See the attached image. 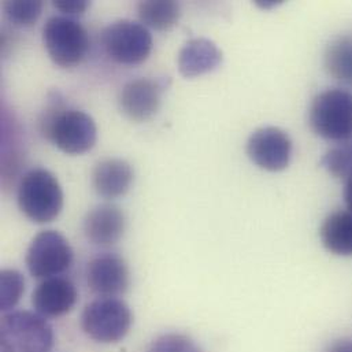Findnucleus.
<instances>
[{
    "instance_id": "nucleus-1",
    "label": "nucleus",
    "mask_w": 352,
    "mask_h": 352,
    "mask_svg": "<svg viewBox=\"0 0 352 352\" xmlns=\"http://www.w3.org/2000/svg\"><path fill=\"white\" fill-rule=\"evenodd\" d=\"M43 136L69 155L89 151L98 140L94 118L80 110L65 109L60 100L52 99L40 120Z\"/></svg>"
},
{
    "instance_id": "nucleus-2",
    "label": "nucleus",
    "mask_w": 352,
    "mask_h": 352,
    "mask_svg": "<svg viewBox=\"0 0 352 352\" xmlns=\"http://www.w3.org/2000/svg\"><path fill=\"white\" fill-rule=\"evenodd\" d=\"M16 201L22 214L36 223L54 221L63 208V190L51 172L30 169L19 179Z\"/></svg>"
},
{
    "instance_id": "nucleus-3",
    "label": "nucleus",
    "mask_w": 352,
    "mask_h": 352,
    "mask_svg": "<svg viewBox=\"0 0 352 352\" xmlns=\"http://www.w3.org/2000/svg\"><path fill=\"white\" fill-rule=\"evenodd\" d=\"M311 131L333 143L352 140V94L342 88H331L314 96L309 110Z\"/></svg>"
},
{
    "instance_id": "nucleus-4",
    "label": "nucleus",
    "mask_w": 352,
    "mask_h": 352,
    "mask_svg": "<svg viewBox=\"0 0 352 352\" xmlns=\"http://www.w3.org/2000/svg\"><path fill=\"white\" fill-rule=\"evenodd\" d=\"M52 327L36 311H8L0 322V352H51Z\"/></svg>"
},
{
    "instance_id": "nucleus-5",
    "label": "nucleus",
    "mask_w": 352,
    "mask_h": 352,
    "mask_svg": "<svg viewBox=\"0 0 352 352\" xmlns=\"http://www.w3.org/2000/svg\"><path fill=\"white\" fill-rule=\"evenodd\" d=\"M133 324L131 307L118 298H98L81 314V329L94 342L114 344L126 338Z\"/></svg>"
},
{
    "instance_id": "nucleus-6",
    "label": "nucleus",
    "mask_w": 352,
    "mask_h": 352,
    "mask_svg": "<svg viewBox=\"0 0 352 352\" xmlns=\"http://www.w3.org/2000/svg\"><path fill=\"white\" fill-rule=\"evenodd\" d=\"M43 41L50 58L60 67L80 65L88 50L87 29L74 18L55 15L47 19L43 28Z\"/></svg>"
},
{
    "instance_id": "nucleus-7",
    "label": "nucleus",
    "mask_w": 352,
    "mask_h": 352,
    "mask_svg": "<svg viewBox=\"0 0 352 352\" xmlns=\"http://www.w3.org/2000/svg\"><path fill=\"white\" fill-rule=\"evenodd\" d=\"M102 43L110 59L121 65H139L153 51V36L142 22L121 19L102 33Z\"/></svg>"
},
{
    "instance_id": "nucleus-8",
    "label": "nucleus",
    "mask_w": 352,
    "mask_h": 352,
    "mask_svg": "<svg viewBox=\"0 0 352 352\" xmlns=\"http://www.w3.org/2000/svg\"><path fill=\"white\" fill-rule=\"evenodd\" d=\"M73 259V248L63 234L56 230H43L29 244L25 263L30 276L47 280L69 270Z\"/></svg>"
},
{
    "instance_id": "nucleus-9",
    "label": "nucleus",
    "mask_w": 352,
    "mask_h": 352,
    "mask_svg": "<svg viewBox=\"0 0 352 352\" xmlns=\"http://www.w3.org/2000/svg\"><path fill=\"white\" fill-rule=\"evenodd\" d=\"M252 164L266 172L285 170L292 160V140L289 135L276 126H263L251 133L245 147Z\"/></svg>"
},
{
    "instance_id": "nucleus-10",
    "label": "nucleus",
    "mask_w": 352,
    "mask_h": 352,
    "mask_svg": "<svg viewBox=\"0 0 352 352\" xmlns=\"http://www.w3.org/2000/svg\"><path fill=\"white\" fill-rule=\"evenodd\" d=\"M87 284L99 298H117L131 285L128 263L117 254H102L88 263Z\"/></svg>"
},
{
    "instance_id": "nucleus-11",
    "label": "nucleus",
    "mask_w": 352,
    "mask_h": 352,
    "mask_svg": "<svg viewBox=\"0 0 352 352\" xmlns=\"http://www.w3.org/2000/svg\"><path fill=\"white\" fill-rule=\"evenodd\" d=\"M162 91L164 85L160 81L144 77L131 80L120 92V109L132 121H147L157 114Z\"/></svg>"
},
{
    "instance_id": "nucleus-12",
    "label": "nucleus",
    "mask_w": 352,
    "mask_h": 352,
    "mask_svg": "<svg viewBox=\"0 0 352 352\" xmlns=\"http://www.w3.org/2000/svg\"><path fill=\"white\" fill-rule=\"evenodd\" d=\"M78 300V291L66 277L43 280L32 294V306L44 318H58L70 313Z\"/></svg>"
},
{
    "instance_id": "nucleus-13",
    "label": "nucleus",
    "mask_w": 352,
    "mask_h": 352,
    "mask_svg": "<svg viewBox=\"0 0 352 352\" xmlns=\"http://www.w3.org/2000/svg\"><path fill=\"white\" fill-rule=\"evenodd\" d=\"M126 229L124 211L110 203L94 207L84 218L82 230L89 243L98 247H111L117 244Z\"/></svg>"
},
{
    "instance_id": "nucleus-14",
    "label": "nucleus",
    "mask_w": 352,
    "mask_h": 352,
    "mask_svg": "<svg viewBox=\"0 0 352 352\" xmlns=\"http://www.w3.org/2000/svg\"><path fill=\"white\" fill-rule=\"evenodd\" d=\"M222 51L210 38L196 37L184 44L178 54V70L185 78L214 72L222 63Z\"/></svg>"
},
{
    "instance_id": "nucleus-15",
    "label": "nucleus",
    "mask_w": 352,
    "mask_h": 352,
    "mask_svg": "<svg viewBox=\"0 0 352 352\" xmlns=\"http://www.w3.org/2000/svg\"><path fill=\"white\" fill-rule=\"evenodd\" d=\"M133 182V169L129 162L120 158H107L96 164L92 172V185L104 199L124 196Z\"/></svg>"
},
{
    "instance_id": "nucleus-16",
    "label": "nucleus",
    "mask_w": 352,
    "mask_h": 352,
    "mask_svg": "<svg viewBox=\"0 0 352 352\" xmlns=\"http://www.w3.org/2000/svg\"><path fill=\"white\" fill-rule=\"evenodd\" d=\"M320 240L324 248L342 258L352 256V212L338 210L327 215L320 228Z\"/></svg>"
},
{
    "instance_id": "nucleus-17",
    "label": "nucleus",
    "mask_w": 352,
    "mask_h": 352,
    "mask_svg": "<svg viewBox=\"0 0 352 352\" xmlns=\"http://www.w3.org/2000/svg\"><path fill=\"white\" fill-rule=\"evenodd\" d=\"M324 66L331 77L352 85V34L339 36L327 45Z\"/></svg>"
},
{
    "instance_id": "nucleus-18",
    "label": "nucleus",
    "mask_w": 352,
    "mask_h": 352,
    "mask_svg": "<svg viewBox=\"0 0 352 352\" xmlns=\"http://www.w3.org/2000/svg\"><path fill=\"white\" fill-rule=\"evenodd\" d=\"M140 22L155 30L172 29L181 15L179 4L173 0H144L138 4Z\"/></svg>"
},
{
    "instance_id": "nucleus-19",
    "label": "nucleus",
    "mask_w": 352,
    "mask_h": 352,
    "mask_svg": "<svg viewBox=\"0 0 352 352\" xmlns=\"http://www.w3.org/2000/svg\"><path fill=\"white\" fill-rule=\"evenodd\" d=\"M322 168L335 178L349 179L352 177V140L340 143L325 153L321 161Z\"/></svg>"
},
{
    "instance_id": "nucleus-20",
    "label": "nucleus",
    "mask_w": 352,
    "mask_h": 352,
    "mask_svg": "<svg viewBox=\"0 0 352 352\" xmlns=\"http://www.w3.org/2000/svg\"><path fill=\"white\" fill-rule=\"evenodd\" d=\"M25 292V278L15 269H4L0 273V309L12 311Z\"/></svg>"
},
{
    "instance_id": "nucleus-21",
    "label": "nucleus",
    "mask_w": 352,
    "mask_h": 352,
    "mask_svg": "<svg viewBox=\"0 0 352 352\" xmlns=\"http://www.w3.org/2000/svg\"><path fill=\"white\" fill-rule=\"evenodd\" d=\"M43 3L40 0H8L4 3L7 19L19 28H28L37 22L41 15Z\"/></svg>"
},
{
    "instance_id": "nucleus-22",
    "label": "nucleus",
    "mask_w": 352,
    "mask_h": 352,
    "mask_svg": "<svg viewBox=\"0 0 352 352\" xmlns=\"http://www.w3.org/2000/svg\"><path fill=\"white\" fill-rule=\"evenodd\" d=\"M147 352H203V350L188 335L165 333L150 344Z\"/></svg>"
},
{
    "instance_id": "nucleus-23",
    "label": "nucleus",
    "mask_w": 352,
    "mask_h": 352,
    "mask_svg": "<svg viewBox=\"0 0 352 352\" xmlns=\"http://www.w3.org/2000/svg\"><path fill=\"white\" fill-rule=\"evenodd\" d=\"M54 6L63 12L66 16H76V15H82L88 7L91 6V1L88 0H55Z\"/></svg>"
},
{
    "instance_id": "nucleus-24",
    "label": "nucleus",
    "mask_w": 352,
    "mask_h": 352,
    "mask_svg": "<svg viewBox=\"0 0 352 352\" xmlns=\"http://www.w3.org/2000/svg\"><path fill=\"white\" fill-rule=\"evenodd\" d=\"M324 352H352V339L342 338L329 343Z\"/></svg>"
},
{
    "instance_id": "nucleus-25",
    "label": "nucleus",
    "mask_w": 352,
    "mask_h": 352,
    "mask_svg": "<svg viewBox=\"0 0 352 352\" xmlns=\"http://www.w3.org/2000/svg\"><path fill=\"white\" fill-rule=\"evenodd\" d=\"M343 196H344V201H346L347 210L352 212V177L346 181Z\"/></svg>"
},
{
    "instance_id": "nucleus-26",
    "label": "nucleus",
    "mask_w": 352,
    "mask_h": 352,
    "mask_svg": "<svg viewBox=\"0 0 352 352\" xmlns=\"http://www.w3.org/2000/svg\"><path fill=\"white\" fill-rule=\"evenodd\" d=\"M283 1H276V0H258L256 1V4L259 6V7H262V8H265V10H269V8H273V7H276V6H278V4H281Z\"/></svg>"
}]
</instances>
